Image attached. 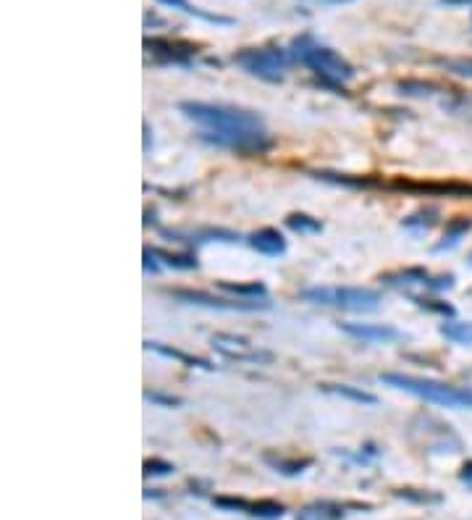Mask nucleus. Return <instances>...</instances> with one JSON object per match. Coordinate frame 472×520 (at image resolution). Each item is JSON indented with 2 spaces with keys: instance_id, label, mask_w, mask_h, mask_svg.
<instances>
[{
  "instance_id": "obj_1",
  "label": "nucleus",
  "mask_w": 472,
  "mask_h": 520,
  "mask_svg": "<svg viewBox=\"0 0 472 520\" xmlns=\"http://www.w3.org/2000/svg\"><path fill=\"white\" fill-rule=\"evenodd\" d=\"M178 111L189 121L205 126L202 140L221 145V148L241 150V153H255V150L268 148V134L265 124L258 113L231 108V105H213V102L184 100L178 102Z\"/></svg>"
},
{
  "instance_id": "obj_2",
  "label": "nucleus",
  "mask_w": 472,
  "mask_h": 520,
  "mask_svg": "<svg viewBox=\"0 0 472 520\" xmlns=\"http://www.w3.org/2000/svg\"><path fill=\"white\" fill-rule=\"evenodd\" d=\"M380 384L409 391L420 400L441 405V408L472 410V386H452L444 381L420 379V376H407V373H380Z\"/></svg>"
},
{
  "instance_id": "obj_3",
  "label": "nucleus",
  "mask_w": 472,
  "mask_h": 520,
  "mask_svg": "<svg viewBox=\"0 0 472 520\" xmlns=\"http://www.w3.org/2000/svg\"><path fill=\"white\" fill-rule=\"evenodd\" d=\"M291 58L299 61V64L310 66L315 74L323 76L325 82H331V84H344L354 76V69L346 58H341L336 50H331V47L317 45V42H315L313 37H307V35L294 40V45H291Z\"/></svg>"
},
{
  "instance_id": "obj_4",
  "label": "nucleus",
  "mask_w": 472,
  "mask_h": 520,
  "mask_svg": "<svg viewBox=\"0 0 472 520\" xmlns=\"http://www.w3.org/2000/svg\"><path fill=\"white\" fill-rule=\"evenodd\" d=\"M299 297L315 305L357 310V313H368L380 305V292L368 287H310Z\"/></svg>"
},
{
  "instance_id": "obj_5",
  "label": "nucleus",
  "mask_w": 472,
  "mask_h": 520,
  "mask_svg": "<svg viewBox=\"0 0 472 520\" xmlns=\"http://www.w3.org/2000/svg\"><path fill=\"white\" fill-rule=\"evenodd\" d=\"M289 61L291 56L281 47H250L234 56V64L265 82H281L289 69Z\"/></svg>"
},
{
  "instance_id": "obj_6",
  "label": "nucleus",
  "mask_w": 472,
  "mask_h": 520,
  "mask_svg": "<svg viewBox=\"0 0 472 520\" xmlns=\"http://www.w3.org/2000/svg\"><path fill=\"white\" fill-rule=\"evenodd\" d=\"M213 347L215 353H221L223 358L236 362H252V365H265V362L273 360V355L265 353V350H258L255 344H250L247 339L234 334H213Z\"/></svg>"
},
{
  "instance_id": "obj_7",
  "label": "nucleus",
  "mask_w": 472,
  "mask_h": 520,
  "mask_svg": "<svg viewBox=\"0 0 472 520\" xmlns=\"http://www.w3.org/2000/svg\"><path fill=\"white\" fill-rule=\"evenodd\" d=\"M171 297H176L178 302L186 305H202V307H215V310H268V302H234V300L213 297V295H205V292H195V289H174Z\"/></svg>"
},
{
  "instance_id": "obj_8",
  "label": "nucleus",
  "mask_w": 472,
  "mask_h": 520,
  "mask_svg": "<svg viewBox=\"0 0 472 520\" xmlns=\"http://www.w3.org/2000/svg\"><path fill=\"white\" fill-rule=\"evenodd\" d=\"M145 50L152 53V56L160 61V64H189V58L195 53L192 45H184V42H171V40H145Z\"/></svg>"
},
{
  "instance_id": "obj_9",
  "label": "nucleus",
  "mask_w": 472,
  "mask_h": 520,
  "mask_svg": "<svg viewBox=\"0 0 472 520\" xmlns=\"http://www.w3.org/2000/svg\"><path fill=\"white\" fill-rule=\"evenodd\" d=\"M397 189H412V192H430V195H452V197H472V184L464 182H430V184H415V182H394Z\"/></svg>"
},
{
  "instance_id": "obj_10",
  "label": "nucleus",
  "mask_w": 472,
  "mask_h": 520,
  "mask_svg": "<svg viewBox=\"0 0 472 520\" xmlns=\"http://www.w3.org/2000/svg\"><path fill=\"white\" fill-rule=\"evenodd\" d=\"M341 331L362 342H394L401 336L394 326L386 324H341Z\"/></svg>"
},
{
  "instance_id": "obj_11",
  "label": "nucleus",
  "mask_w": 472,
  "mask_h": 520,
  "mask_svg": "<svg viewBox=\"0 0 472 520\" xmlns=\"http://www.w3.org/2000/svg\"><path fill=\"white\" fill-rule=\"evenodd\" d=\"M250 244L252 250L262 252L268 258H278V255L286 252V240H284V234L278 229H260V232H255L250 237Z\"/></svg>"
},
{
  "instance_id": "obj_12",
  "label": "nucleus",
  "mask_w": 472,
  "mask_h": 520,
  "mask_svg": "<svg viewBox=\"0 0 472 520\" xmlns=\"http://www.w3.org/2000/svg\"><path fill=\"white\" fill-rule=\"evenodd\" d=\"M157 3H163V6H168V8L184 11L186 16H195V19H202V21H207V24H215V27H231V24H234L231 16H218V13H207V11H202V8H197V6H192L189 0H157Z\"/></svg>"
},
{
  "instance_id": "obj_13",
  "label": "nucleus",
  "mask_w": 472,
  "mask_h": 520,
  "mask_svg": "<svg viewBox=\"0 0 472 520\" xmlns=\"http://www.w3.org/2000/svg\"><path fill=\"white\" fill-rule=\"evenodd\" d=\"M344 504L339 502H315L310 507L296 515V520H341L344 518Z\"/></svg>"
},
{
  "instance_id": "obj_14",
  "label": "nucleus",
  "mask_w": 472,
  "mask_h": 520,
  "mask_svg": "<svg viewBox=\"0 0 472 520\" xmlns=\"http://www.w3.org/2000/svg\"><path fill=\"white\" fill-rule=\"evenodd\" d=\"M145 350H152V353L163 355V358H174V360L184 362L189 368H202V371H213V365L202 358H195V355H186L181 350H174V347H166V344H157V342H145Z\"/></svg>"
},
{
  "instance_id": "obj_15",
  "label": "nucleus",
  "mask_w": 472,
  "mask_h": 520,
  "mask_svg": "<svg viewBox=\"0 0 472 520\" xmlns=\"http://www.w3.org/2000/svg\"><path fill=\"white\" fill-rule=\"evenodd\" d=\"M320 389L328 391V394H336V397H341V400H352V402H360V405H378V397L370 394V391L365 389H357V386H346V384H320Z\"/></svg>"
},
{
  "instance_id": "obj_16",
  "label": "nucleus",
  "mask_w": 472,
  "mask_h": 520,
  "mask_svg": "<svg viewBox=\"0 0 472 520\" xmlns=\"http://www.w3.org/2000/svg\"><path fill=\"white\" fill-rule=\"evenodd\" d=\"M265 463L270 465V468H276L278 473H284V475H299V473H305L307 468L313 465V460L310 457H294V460H286V457H273V455H265Z\"/></svg>"
},
{
  "instance_id": "obj_17",
  "label": "nucleus",
  "mask_w": 472,
  "mask_h": 520,
  "mask_svg": "<svg viewBox=\"0 0 472 520\" xmlns=\"http://www.w3.org/2000/svg\"><path fill=\"white\" fill-rule=\"evenodd\" d=\"M441 334L454 344H472V324L464 321H446L441 326Z\"/></svg>"
},
{
  "instance_id": "obj_18",
  "label": "nucleus",
  "mask_w": 472,
  "mask_h": 520,
  "mask_svg": "<svg viewBox=\"0 0 472 520\" xmlns=\"http://www.w3.org/2000/svg\"><path fill=\"white\" fill-rule=\"evenodd\" d=\"M386 284H394V287H409V284H428V273L423 268H407L399 271V273H389L386 276Z\"/></svg>"
},
{
  "instance_id": "obj_19",
  "label": "nucleus",
  "mask_w": 472,
  "mask_h": 520,
  "mask_svg": "<svg viewBox=\"0 0 472 520\" xmlns=\"http://www.w3.org/2000/svg\"><path fill=\"white\" fill-rule=\"evenodd\" d=\"M286 226L296 234H317L320 229H323V223L317 221V218H313V215H307V213H291L286 218Z\"/></svg>"
},
{
  "instance_id": "obj_20",
  "label": "nucleus",
  "mask_w": 472,
  "mask_h": 520,
  "mask_svg": "<svg viewBox=\"0 0 472 520\" xmlns=\"http://www.w3.org/2000/svg\"><path fill=\"white\" fill-rule=\"evenodd\" d=\"M155 252V258L168 266V268H176V271H192L197 268V260L195 255H174V252H166V250H152Z\"/></svg>"
},
{
  "instance_id": "obj_21",
  "label": "nucleus",
  "mask_w": 472,
  "mask_h": 520,
  "mask_svg": "<svg viewBox=\"0 0 472 520\" xmlns=\"http://www.w3.org/2000/svg\"><path fill=\"white\" fill-rule=\"evenodd\" d=\"M284 512H286V507H284V504H278V502H273V500L252 502V507H250V515L262 518V520H278V518H284Z\"/></svg>"
},
{
  "instance_id": "obj_22",
  "label": "nucleus",
  "mask_w": 472,
  "mask_h": 520,
  "mask_svg": "<svg viewBox=\"0 0 472 520\" xmlns=\"http://www.w3.org/2000/svg\"><path fill=\"white\" fill-rule=\"evenodd\" d=\"M218 287L223 292H231V295H241V297H262L265 295V284H258V281H252V284H234V281H218Z\"/></svg>"
},
{
  "instance_id": "obj_23",
  "label": "nucleus",
  "mask_w": 472,
  "mask_h": 520,
  "mask_svg": "<svg viewBox=\"0 0 472 520\" xmlns=\"http://www.w3.org/2000/svg\"><path fill=\"white\" fill-rule=\"evenodd\" d=\"M467 229H470V221H467V218H456V221H452V226H449V229H446V234H444V242L435 247V252L446 250V247H454V244L459 242V237H462Z\"/></svg>"
},
{
  "instance_id": "obj_24",
  "label": "nucleus",
  "mask_w": 472,
  "mask_h": 520,
  "mask_svg": "<svg viewBox=\"0 0 472 520\" xmlns=\"http://www.w3.org/2000/svg\"><path fill=\"white\" fill-rule=\"evenodd\" d=\"M213 504L215 507H221V510L247 512V515H250V507H252V502L241 500V497H213Z\"/></svg>"
},
{
  "instance_id": "obj_25",
  "label": "nucleus",
  "mask_w": 472,
  "mask_h": 520,
  "mask_svg": "<svg viewBox=\"0 0 472 520\" xmlns=\"http://www.w3.org/2000/svg\"><path fill=\"white\" fill-rule=\"evenodd\" d=\"M176 468L171 463H166V460H160V457H152V460H145V475H168L174 473Z\"/></svg>"
},
{
  "instance_id": "obj_26",
  "label": "nucleus",
  "mask_w": 472,
  "mask_h": 520,
  "mask_svg": "<svg viewBox=\"0 0 472 520\" xmlns=\"http://www.w3.org/2000/svg\"><path fill=\"white\" fill-rule=\"evenodd\" d=\"M145 400L152 402V405H160V408H178L181 405V397L163 394V391H145Z\"/></svg>"
},
{
  "instance_id": "obj_27",
  "label": "nucleus",
  "mask_w": 472,
  "mask_h": 520,
  "mask_svg": "<svg viewBox=\"0 0 472 520\" xmlns=\"http://www.w3.org/2000/svg\"><path fill=\"white\" fill-rule=\"evenodd\" d=\"M399 90L404 95H433L438 87L430 82H399Z\"/></svg>"
},
{
  "instance_id": "obj_28",
  "label": "nucleus",
  "mask_w": 472,
  "mask_h": 520,
  "mask_svg": "<svg viewBox=\"0 0 472 520\" xmlns=\"http://www.w3.org/2000/svg\"><path fill=\"white\" fill-rule=\"evenodd\" d=\"M446 69L454 71V74L472 79V58H452V61H446Z\"/></svg>"
},
{
  "instance_id": "obj_29",
  "label": "nucleus",
  "mask_w": 472,
  "mask_h": 520,
  "mask_svg": "<svg viewBox=\"0 0 472 520\" xmlns=\"http://www.w3.org/2000/svg\"><path fill=\"white\" fill-rule=\"evenodd\" d=\"M397 497H404V500H412V502H420V504H425V502H441V494H417L415 489H401L397 492Z\"/></svg>"
},
{
  "instance_id": "obj_30",
  "label": "nucleus",
  "mask_w": 472,
  "mask_h": 520,
  "mask_svg": "<svg viewBox=\"0 0 472 520\" xmlns=\"http://www.w3.org/2000/svg\"><path fill=\"white\" fill-rule=\"evenodd\" d=\"M404 226H407V229H430V226H433V213L412 215V218H407V221H404Z\"/></svg>"
},
{
  "instance_id": "obj_31",
  "label": "nucleus",
  "mask_w": 472,
  "mask_h": 520,
  "mask_svg": "<svg viewBox=\"0 0 472 520\" xmlns=\"http://www.w3.org/2000/svg\"><path fill=\"white\" fill-rule=\"evenodd\" d=\"M157 268H160V263H157L155 252L145 250V271H157Z\"/></svg>"
},
{
  "instance_id": "obj_32",
  "label": "nucleus",
  "mask_w": 472,
  "mask_h": 520,
  "mask_svg": "<svg viewBox=\"0 0 472 520\" xmlns=\"http://www.w3.org/2000/svg\"><path fill=\"white\" fill-rule=\"evenodd\" d=\"M459 478H462L464 483H470V486H472V460H467V463L462 465V473H459Z\"/></svg>"
},
{
  "instance_id": "obj_33",
  "label": "nucleus",
  "mask_w": 472,
  "mask_h": 520,
  "mask_svg": "<svg viewBox=\"0 0 472 520\" xmlns=\"http://www.w3.org/2000/svg\"><path fill=\"white\" fill-rule=\"evenodd\" d=\"M142 129H145V153H150V137H152V131H150L147 121H142Z\"/></svg>"
},
{
  "instance_id": "obj_34",
  "label": "nucleus",
  "mask_w": 472,
  "mask_h": 520,
  "mask_svg": "<svg viewBox=\"0 0 472 520\" xmlns=\"http://www.w3.org/2000/svg\"><path fill=\"white\" fill-rule=\"evenodd\" d=\"M449 6H464V3H472V0H444Z\"/></svg>"
},
{
  "instance_id": "obj_35",
  "label": "nucleus",
  "mask_w": 472,
  "mask_h": 520,
  "mask_svg": "<svg viewBox=\"0 0 472 520\" xmlns=\"http://www.w3.org/2000/svg\"><path fill=\"white\" fill-rule=\"evenodd\" d=\"M320 3H334V6H341V3H352V0H320Z\"/></svg>"
}]
</instances>
